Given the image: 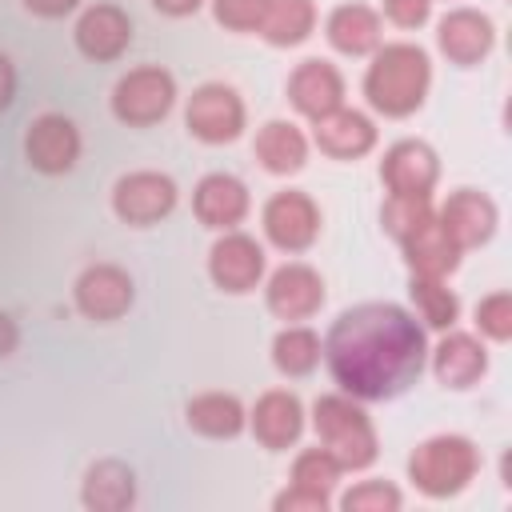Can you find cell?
Returning <instances> with one entry per match:
<instances>
[{
	"instance_id": "cell-1",
	"label": "cell",
	"mask_w": 512,
	"mask_h": 512,
	"mask_svg": "<svg viewBox=\"0 0 512 512\" xmlns=\"http://www.w3.org/2000/svg\"><path fill=\"white\" fill-rule=\"evenodd\" d=\"M428 364V332L412 308L364 300L344 308L324 332V368L332 384L364 404L404 396Z\"/></svg>"
},
{
	"instance_id": "cell-2",
	"label": "cell",
	"mask_w": 512,
	"mask_h": 512,
	"mask_svg": "<svg viewBox=\"0 0 512 512\" xmlns=\"http://www.w3.org/2000/svg\"><path fill=\"white\" fill-rule=\"evenodd\" d=\"M432 92V56L412 40H384L360 80L364 104L384 120H408L424 108Z\"/></svg>"
},
{
	"instance_id": "cell-3",
	"label": "cell",
	"mask_w": 512,
	"mask_h": 512,
	"mask_svg": "<svg viewBox=\"0 0 512 512\" xmlns=\"http://www.w3.org/2000/svg\"><path fill=\"white\" fill-rule=\"evenodd\" d=\"M308 428L316 432V444H324L344 472H364L376 464L380 456V432L376 420L368 416L364 400L348 396V392H320L308 408Z\"/></svg>"
},
{
	"instance_id": "cell-4",
	"label": "cell",
	"mask_w": 512,
	"mask_h": 512,
	"mask_svg": "<svg viewBox=\"0 0 512 512\" xmlns=\"http://www.w3.org/2000/svg\"><path fill=\"white\" fill-rule=\"evenodd\" d=\"M480 468H484L480 444L472 436H464V432H432L404 460L408 484L424 500H452V496H460L464 488H472Z\"/></svg>"
},
{
	"instance_id": "cell-5",
	"label": "cell",
	"mask_w": 512,
	"mask_h": 512,
	"mask_svg": "<svg viewBox=\"0 0 512 512\" xmlns=\"http://www.w3.org/2000/svg\"><path fill=\"white\" fill-rule=\"evenodd\" d=\"M180 100V84L164 64H136L116 76L108 92V112L124 128H152L172 116Z\"/></svg>"
},
{
	"instance_id": "cell-6",
	"label": "cell",
	"mask_w": 512,
	"mask_h": 512,
	"mask_svg": "<svg viewBox=\"0 0 512 512\" xmlns=\"http://www.w3.org/2000/svg\"><path fill=\"white\" fill-rule=\"evenodd\" d=\"M184 128L192 140L220 148V144H236L248 128V104L240 96L236 84L224 80H204L192 88V96L184 100Z\"/></svg>"
},
{
	"instance_id": "cell-7",
	"label": "cell",
	"mask_w": 512,
	"mask_h": 512,
	"mask_svg": "<svg viewBox=\"0 0 512 512\" xmlns=\"http://www.w3.org/2000/svg\"><path fill=\"white\" fill-rule=\"evenodd\" d=\"M260 232L264 244H272L284 256L308 252L324 232V212L312 192L304 188H280L260 204Z\"/></svg>"
},
{
	"instance_id": "cell-8",
	"label": "cell",
	"mask_w": 512,
	"mask_h": 512,
	"mask_svg": "<svg viewBox=\"0 0 512 512\" xmlns=\"http://www.w3.org/2000/svg\"><path fill=\"white\" fill-rule=\"evenodd\" d=\"M112 216L128 228H156L160 220H168L180 204V184L160 172V168H132L124 176H116L112 192H108Z\"/></svg>"
},
{
	"instance_id": "cell-9",
	"label": "cell",
	"mask_w": 512,
	"mask_h": 512,
	"mask_svg": "<svg viewBox=\"0 0 512 512\" xmlns=\"http://www.w3.org/2000/svg\"><path fill=\"white\" fill-rule=\"evenodd\" d=\"M204 268H208V280H212L224 296H248V292H256V288L264 284V276H268L264 240H256V236L244 232V228L216 232Z\"/></svg>"
},
{
	"instance_id": "cell-10",
	"label": "cell",
	"mask_w": 512,
	"mask_h": 512,
	"mask_svg": "<svg viewBox=\"0 0 512 512\" xmlns=\"http://www.w3.org/2000/svg\"><path fill=\"white\" fill-rule=\"evenodd\" d=\"M136 304V280L112 260H92L72 280V308L92 324H116Z\"/></svg>"
},
{
	"instance_id": "cell-11",
	"label": "cell",
	"mask_w": 512,
	"mask_h": 512,
	"mask_svg": "<svg viewBox=\"0 0 512 512\" xmlns=\"http://www.w3.org/2000/svg\"><path fill=\"white\" fill-rule=\"evenodd\" d=\"M24 160L32 172L40 176H68L76 164H80V152H84V136H80V124L68 116V112H36L28 124H24Z\"/></svg>"
},
{
	"instance_id": "cell-12",
	"label": "cell",
	"mask_w": 512,
	"mask_h": 512,
	"mask_svg": "<svg viewBox=\"0 0 512 512\" xmlns=\"http://www.w3.org/2000/svg\"><path fill=\"white\" fill-rule=\"evenodd\" d=\"M260 288H264V308L284 324L312 320L328 300V284H324L320 268H312L308 260H284V264L268 268Z\"/></svg>"
},
{
	"instance_id": "cell-13",
	"label": "cell",
	"mask_w": 512,
	"mask_h": 512,
	"mask_svg": "<svg viewBox=\"0 0 512 512\" xmlns=\"http://www.w3.org/2000/svg\"><path fill=\"white\" fill-rule=\"evenodd\" d=\"M132 36H136V24H132L128 8H120L112 0L84 4L72 24V44L92 64H116L132 48Z\"/></svg>"
},
{
	"instance_id": "cell-14",
	"label": "cell",
	"mask_w": 512,
	"mask_h": 512,
	"mask_svg": "<svg viewBox=\"0 0 512 512\" xmlns=\"http://www.w3.org/2000/svg\"><path fill=\"white\" fill-rule=\"evenodd\" d=\"M488 340H480L476 332L464 328H444L436 332V344H428V364L440 388L452 392H468L488 376Z\"/></svg>"
},
{
	"instance_id": "cell-15",
	"label": "cell",
	"mask_w": 512,
	"mask_h": 512,
	"mask_svg": "<svg viewBox=\"0 0 512 512\" xmlns=\"http://www.w3.org/2000/svg\"><path fill=\"white\" fill-rule=\"evenodd\" d=\"M248 432L268 452H288L308 432V404L292 388H264L248 404Z\"/></svg>"
},
{
	"instance_id": "cell-16",
	"label": "cell",
	"mask_w": 512,
	"mask_h": 512,
	"mask_svg": "<svg viewBox=\"0 0 512 512\" xmlns=\"http://www.w3.org/2000/svg\"><path fill=\"white\" fill-rule=\"evenodd\" d=\"M436 48L456 68H476L496 48V24L472 4H456L436 20Z\"/></svg>"
},
{
	"instance_id": "cell-17",
	"label": "cell",
	"mask_w": 512,
	"mask_h": 512,
	"mask_svg": "<svg viewBox=\"0 0 512 512\" xmlns=\"http://www.w3.org/2000/svg\"><path fill=\"white\" fill-rule=\"evenodd\" d=\"M380 184L388 196H432L440 184V156L428 140H392L380 156Z\"/></svg>"
},
{
	"instance_id": "cell-18",
	"label": "cell",
	"mask_w": 512,
	"mask_h": 512,
	"mask_svg": "<svg viewBox=\"0 0 512 512\" xmlns=\"http://www.w3.org/2000/svg\"><path fill=\"white\" fill-rule=\"evenodd\" d=\"M284 96L292 104L296 116L304 120H320L328 112H336L348 96V80L344 72L324 60V56H304L292 72H288V84H284Z\"/></svg>"
},
{
	"instance_id": "cell-19",
	"label": "cell",
	"mask_w": 512,
	"mask_h": 512,
	"mask_svg": "<svg viewBox=\"0 0 512 512\" xmlns=\"http://www.w3.org/2000/svg\"><path fill=\"white\" fill-rule=\"evenodd\" d=\"M252 212V192L236 172H204L192 184V216L208 232L240 228Z\"/></svg>"
},
{
	"instance_id": "cell-20",
	"label": "cell",
	"mask_w": 512,
	"mask_h": 512,
	"mask_svg": "<svg viewBox=\"0 0 512 512\" xmlns=\"http://www.w3.org/2000/svg\"><path fill=\"white\" fill-rule=\"evenodd\" d=\"M436 220L444 224V232L460 244V252L484 248L496 228H500V208L484 188H456L444 196V204L436 208Z\"/></svg>"
},
{
	"instance_id": "cell-21",
	"label": "cell",
	"mask_w": 512,
	"mask_h": 512,
	"mask_svg": "<svg viewBox=\"0 0 512 512\" xmlns=\"http://www.w3.org/2000/svg\"><path fill=\"white\" fill-rule=\"evenodd\" d=\"M308 140H312V148H316L320 156L348 164V160L368 156V152L380 144V128H376V120H372L368 112L340 104L336 112L312 120V136H308Z\"/></svg>"
},
{
	"instance_id": "cell-22",
	"label": "cell",
	"mask_w": 512,
	"mask_h": 512,
	"mask_svg": "<svg viewBox=\"0 0 512 512\" xmlns=\"http://www.w3.org/2000/svg\"><path fill=\"white\" fill-rule=\"evenodd\" d=\"M140 500L136 468L120 456H100L80 476V504L88 512H128Z\"/></svg>"
},
{
	"instance_id": "cell-23",
	"label": "cell",
	"mask_w": 512,
	"mask_h": 512,
	"mask_svg": "<svg viewBox=\"0 0 512 512\" xmlns=\"http://www.w3.org/2000/svg\"><path fill=\"white\" fill-rule=\"evenodd\" d=\"M324 40H328L332 52L360 60V56H372L384 44V20L372 4L344 0L324 16Z\"/></svg>"
},
{
	"instance_id": "cell-24",
	"label": "cell",
	"mask_w": 512,
	"mask_h": 512,
	"mask_svg": "<svg viewBox=\"0 0 512 512\" xmlns=\"http://www.w3.org/2000/svg\"><path fill=\"white\" fill-rule=\"evenodd\" d=\"M252 156L256 164L268 172V176H296L308 168V156H312V140L308 132L296 124V120H284V116H272L256 128L252 136Z\"/></svg>"
},
{
	"instance_id": "cell-25",
	"label": "cell",
	"mask_w": 512,
	"mask_h": 512,
	"mask_svg": "<svg viewBox=\"0 0 512 512\" xmlns=\"http://www.w3.org/2000/svg\"><path fill=\"white\" fill-rule=\"evenodd\" d=\"M184 424L204 440H236L240 432H248V404L236 392L204 388V392L188 396Z\"/></svg>"
},
{
	"instance_id": "cell-26",
	"label": "cell",
	"mask_w": 512,
	"mask_h": 512,
	"mask_svg": "<svg viewBox=\"0 0 512 512\" xmlns=\"http://www.w3.org/2000/svg\"><path fill=\"white\" fill-rule=\"evenodd\" d=\"M400 256H404V264H408V272L412 276H452L456 268H460V260H464V252H460V244L444 232V224L432 216V220H424L416 232H408L404 240H400Z\"/></svg>"
},
{
	"instance_id": "cell-27",
	"label": "cell",
	"mask_w": 512,
	"mask_h": 512,
	"mask_svg": "<svg viewBox=\"0 0 512 512\" xmlns=\"http://www.w3.org/2000/svg\"><path fill=\"white\" fill-rule=\"evenodd\" d=\"M268 360L284 380H304L324 364V336L308 320L280 324L268 344Z\"/></svg>"
},
{
	"instance_id": "cell-28",
	"label": "cell",
	"mask_w": 512,
	"mask_h": 512,
	"mask_svg": "<svg viewBox=\"0 0 512 512\" xmlns=\"http://www.w3.org/2000/svg\"><path fill=\"white\" fill-rule=\"evenodd\" d=\"M316 24H320L316 0H268L256 36L272 48H300L304 40L316 36Z\"/></svg>"
},
{
	"instance_id": "cell-29",
	"label": "cell",
	"mask_w": 512,
	"mask_h": 512,
	"mask_svg": "<svg viewBox=\"0 0 512 512\" xmlns=\"http://www.w3.org/2000/svg\"><path fill=\"white\" fill-rule=\"evenodd\" d=\"M408 304H412V316L424 324V332H444L460 324V296L456 288H448L444 276H412Z\"/></svg>"
},
{
	"instance_id": "cell-30",
	"label": "cell",
	"mask_w": 512,
	"mask_h": 512,
	"mask_svg": "<svg viewBox=\"0 0 512 512\" xmlns=\"http://www.w3.org/2000/svg\"><path fill=\"white\" fill-rule=\"evenodd\" d=\"M288 480L336 496V488H340V480H344V464H340L324 444H316V448H300V452L292 456Z\"/></svg>"
},
{
	"instance_id": "cell-31",
	"label": "cell",
	"mask_w": 512,
	"mask_h": 512,
	"mask_svg": "<svg viewBox=\"0 0 512 512\" xmlns=\"http://www.w3.org/2000/svg\"><path fill=\"white\" fill-rule=\"evenodd\" d=\"M336 504L344 512H400L404 508V492L384 476H364V480L348 484L336 496Z\"/></svg>"
},
{
	"instance_id": "cell-32",
	"label": "cell",
	"mask_w": 512,
	"mask_h": 512,
	"mask_svg": "<svg viewBox=\"0 0 512 512\" xmlns=\"http://www.w3.org/2000/svg\"><path fill=\"white\" fill-rule=\"evenodd\" d=\"M472 328L488 344H508L512 340V292L508 288L484 292L472 308Z\"/></svg>"
},
{
	"instance_id": "cell-33",
	"label": "cell",
	"mask_w": 512,
	"mask_h": 512,
	"mask_svg": "<svg viewBox=\"0 0 512 512\" xmlns=\"http://www.w3.org/2000/svg\"><path fill=\"white\" fill-rule=\"evenodd\" d=\"M436 216V204H432V196H388L384 204H380V224H384V232L400 244L408 232H416L424 220H432Z\"/></svg>"
},
{
	"instance_id": "cell-34",
	"label": "cell",
	"mask_w": 512,
	"mask_h": 512,
	"mask_svg": "<svg viewBox=\"0 0 512 512\" xmlns=\"http://www.w3.org/2000/svg\"><path fill=\"white\" fill-rule=\"evenodd\" d=\"M264 4L268 0H208V12H212V20L224 32L256 36L260 32V20H264Z\"/></svg>"
},
{
	"instance_id": "cell-35",
	"label": "cell",
	"mask_w": 512,
	"mask_h": 512,
	"mask_svg": "<svg viewBox=\"0 0 512 512\" xmlns=\"http://www.w3.org/2000/svg\"><path fill=\"white\" fill-rule=\"evenodd\" d=\"M432 4L436 0H380V20H388L392 28H400V32H416V28H424L428 20H432Z\"/></svg>"
},
{
	"instance_id": "cell-36",
	"label": "cell",
	"mask_w": 512,
	"mask_h": 512,
	"mask_svg": "<svg viewBox=\"0 0 512 512\" xmlns=\"http://www.w3.org/2000/svg\"><path fill=\"white\" fill-rule=\"evenodd\" d=\"M332 504H336V496L304 488V484H292V480H288V488H280L272 496V512H328Z\"/></svg>"
},
{
	"instance_id": "cell-37",
	"label": "cell",
	"mask_w": 512,
	"mask_h": 512,
	"mask_svg": "<svg viewBox=\"0 0 512 512\" xmlns=\"http://www.w3.org/2000/svg\"><path fill=\"white\" fill-rule=\"evenodd\" d=\"M20 4L28 16H40V20H64L84 8V0H20Z\"/></svg>"
},
{
	"instance_id": "cell-38",
	"label": "cell",
	"mask_w": 512,
	"mask_h": 512,
	"mask_svg": "<svg viewBox=\"0 0 512 512\" xmlns=\"http://www.w3.org/2000/svg\"><path fill=\"white\" fill-rule=\"evenodd\" d=\"M16 92H20V72L12 64V56L0 48V112H8L16 104Z\"/></svg>"
},
{
	"instance_id": "cell-39",
	"label": "cell",
	"mask_w": 512,
	"mask_h": 512,
	"mask_svg": "<svg viewBox=\"0 0 512 512\" xmlns=\"http://www.w3.org/2000/svg\"><path fill=\"white\" fill-rule=\"evenodd\" d=\"M160 16H168V20H188V16H196L208 0H148Z\"/></svg>"
},
{
	"instance_id": "cell-40",
	"label": "cell",
	"mask_w": 512,
	"mask_h": 512,
	"mask_svg": "<svg viewBox=\"0 0 512 512\" xmlns=\"http://www.w3.org/2000/svg\"><path fill=\"white\" fill-rule=\"evenodd\" d=\"M16 348H20V324L12 312L0 308V360H8Z\"/></svg>"
}]
</instances>
